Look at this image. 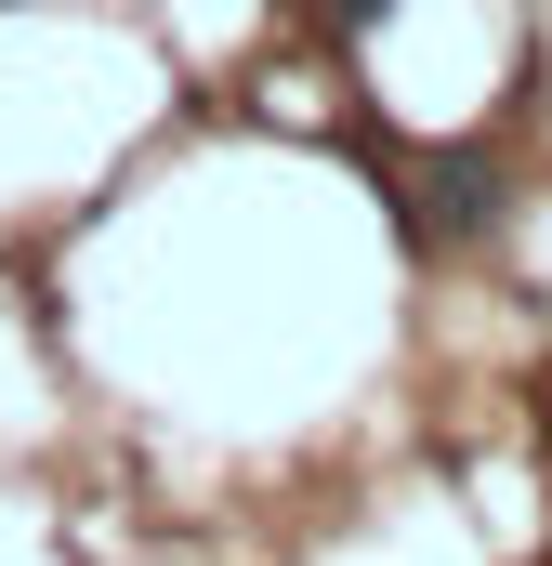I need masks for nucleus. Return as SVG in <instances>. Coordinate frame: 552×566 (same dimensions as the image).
Listing matches in <instances>:
<instances>
[{
  "mask_svg": "<svg viewBox=\"0 0 552 566\" xmlns=\"http://www.w3.org/2000/svg\"><path fill=\"white\" fill-rule=\"evenodd\" d=\"M421 198H434V238H487V224H500V158H474V145H447Z\"/></svg>",
  "mask_w": 552,
  "mask_h": 566,
  "instance_id": "obj_1",
  "label": "nucleus"
},
{
  "mask_svg": "<svg viewBox=\"0 0 552 566\" xmlns=\"http://www.w3.org/2000/svg\"><path fill=\"white\" fill-rule=\"evenodd\" d=\"M329 13H342V27H382V13H395V0H329Z\"/></svg>",
  "mask_w": 552,
  "mask_h": 566,
  "instance_id": "obj_2",
  "label": "nucleus"
}]
</instances>
